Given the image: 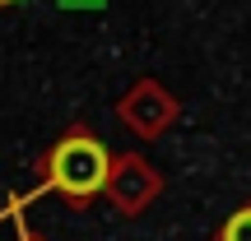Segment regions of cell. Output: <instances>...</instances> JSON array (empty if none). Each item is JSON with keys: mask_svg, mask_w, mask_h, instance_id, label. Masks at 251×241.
<instances>
[{"mask_svg": "<svg viewBox=\"0 0 251 241\" xmlns=\"http://www.w3.org/2000/svg\"><path fill=\"white\" fill-rule=\"evenodd\" d=\"M47 176H51V186L65 190L70 199H89L93 190L107 186V153H102V144L89 139V134H65V139L51 149Z\"/></svg>", "mask_w": 251, "mask_h": 241, "instance_id": "cell-1", "label": "cell"}, {"mask_svg": "<svg viewBox=\"0 0 251 241\" xmlns=\"http://www.w3.org/2000/svg\"><path fill=\"white\" fill-rule=\"evenodd\" d=\"M219 241H251V209H242V214L228 218V227L219 232Z\"/></svg>", "mask_w": 251, "mask_h": 241, "instance_id": "cell-2", "label": "cell"}, {"mask_svg": "<svg viewBox=\"0 0 251 241\" xmlns=\"http://www.w3.org/2000/svg\"><path fill=\"white\" fill-rule=\"evenodd\" d=\"M0 5H9V0H0Z\"/></svg>", "mask_w": 251, "mask_h": 241, "instance_id": "cell-3", "label": "cell"}]
</instances>
